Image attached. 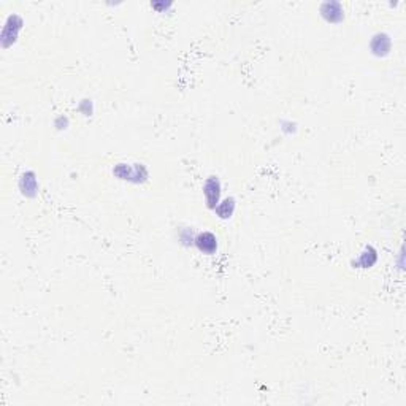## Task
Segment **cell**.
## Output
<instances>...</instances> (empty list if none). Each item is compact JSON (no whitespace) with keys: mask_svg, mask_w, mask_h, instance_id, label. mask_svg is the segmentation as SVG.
<instances>
[{"mask_svg":"<svg viewBox=\"0 0 406 406\" xmlns=\"http://www.w3.org/2000/svg\"><path fill=\"white\" fill-rule=\"evenodd\" d=\"M197 246L200 248V251L211 254V252H213L214 249H216L218 243H216V238H214V235L206 232V234H202V235L197 238Z\"/></svg>","mask_w":406,"mask_h":406,"instance_id":"6da1fadb","label":"cell"},{"mask_svg":"<svg viewBox=\"0 0 406 406\" xmlns=\"http://www.w3.org/2000/svg\"><path fill=\"white\" fill-rule=\"evenodd\" d=\"M205 196L210 203V206H214L219 198V182L218 180H210L205 184Z\"/></svg>","mask_w":406,"mask_h":406,"instance_id":"7a4b0ae2","label":"cell"},{"mask_svg":"<svg viewBox=\"0 0 406 406\" xmlns=\"http://www.w3.org/2000/svg\"><path fill=\"white\" fill-rule=\"evenodd\" d=\"M322 13H324V16H327L330 21H338L336 18H335V14H338L340 20L343 18V10H341L340 4H336V2L326 4L324 6H322Z\"/></svg>","mask_w":406,"mask_h":406,"instance_id":"3957f363","label":"cell"}]
</instances>
